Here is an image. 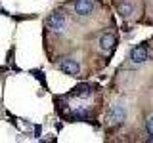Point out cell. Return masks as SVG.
<instances>
[{
	"mask_svg": "<svg viewBox=\"0 0 153 143\" xmlns=\"http://www.w3.org/2000/svg\"><path fill=\"white\" fill-rule=\"evenodd\" d=\"M59 69L63 71L65 74H71V76H75V74L80 71V67H79V63H76L75 59H63V61L59 63Z\"/></svg>",
	"mask_w": 153,
	"mask_h": 143,
	"instance_id": "obj_5",
	"label": "cell"
},
{
	"mask_svg": "<svg viewBox=\"0 0 153 143\" xmlns=\"http://www.w3.org/2000/svg\"><path fill=\"white\" fill-rule=\"evenodd\" d=\"M124 118H126V113H124L123 107H113L107 113V124L109 126H119V124L124 122Z\"/></svg>",
	"mask_w": 153,
	"mask_h": 143,
	"instance_id": "obj_2",
	"label": "cell"
},
{
	"mask_svg": "<svg viewBox=\"0 0 153 143\" xmlns=\"http://www.w3.org/2000/svg\"><path fill=\"white\" fill-rule=\"evenodd\" d=\"M115 44H117V38H115V35H111V32H105V35L100 38V48H102L103 52H111Z\"/></svg>",
	"mask_w": 153,
	"mask_h": 143,
	"instance_id": "obj_6",
	"label": "cell"
},
{
	"mask_svg": "<svg viewBox=\"0 0 153 143\" xmlns=\"http://www.w3.org/2000/svg\"><path fill=\"white\" fill-rule=\"evenodd\" d=\"M48 27H50L54 32H61V31H65V27H67V17H65V13H61V12H54L50 17H48Z\"/></svg>",
	"mask_w": 153,
	"mask_h": 143,
	"instance_id": "obj_1",
	"label": "cell"
},
{
	"mask_svg": "<svg viewBox=\"0 0 153 143\" xmlns=\"http://www.w3.org/2000/svg\"><path fill=\"white\" fill-rule=\"evenodd\" d=\"M130 59L134 63H143V61L149 59V52H147L146 46H136V48H132V52H130Z\"/></svg>",
	"mask_w": 153,
	"mask_h": 143,
	"instance_id": "obj_3",
	"label": "cell"
},
{
	"mask_svg": "<svg viewBox=\"0 0 153 143\" xmlns=\"http://www.w3.org/2000/svg\"><path fill=\"white\" fill-rule=\"evenodd\" d=\"M147 132H149L151 136H153V116L149 118V120H147Z\"/></svg>",
	"mask_w": 153,
	"mask_h": 143,
	"instance_id": "obj_9",
	"label": "cell"
},
{
	"mask_svg": "<svg viewBox=\"0 0 153 143\" xmlns=\"http://www.w3.org/2000/svg\"><path fill=\"white\" fill-rule=\"evenodd\" d=\"M73 95H90L88 86H76L75 92H73Z\"/></svg>",
	"mask_w": 153,
	"mask_h": 143,
	"instance_id": "obj_8",
	"label": "cell"
},
{
	"mask_svg": "<svg viewBox=\"0 0 153 143\" xmlns=\"http://www.w3.org/2000/svg\"><path fill=\"white\" fill-rule=\"evenodd\" d=\"M92 10H94L92 0H76L75 2V12L79 13V15H90Z\"/></svg>",
	"mask_w": 153,
	"mask_h": 143,
	"instance_id": "obj_4",
	"label": "cell"
},
{
	"mask_svg": "<svg viewBox=\"0 0 153 143\" xmlns=\"http://www.w3.org/2000/svg\"><path fill=\"white\" fill-rule=\"evenodd\" d=\"M132 12H134V4H132V2H123V4H119V13H121L123 17L132 15Z\"/></svg>",
	"mask_w": 153,
	"mask_h": 143,
	"instance_id": "obj_7",
	"label": "cell"
}]
</instances>
